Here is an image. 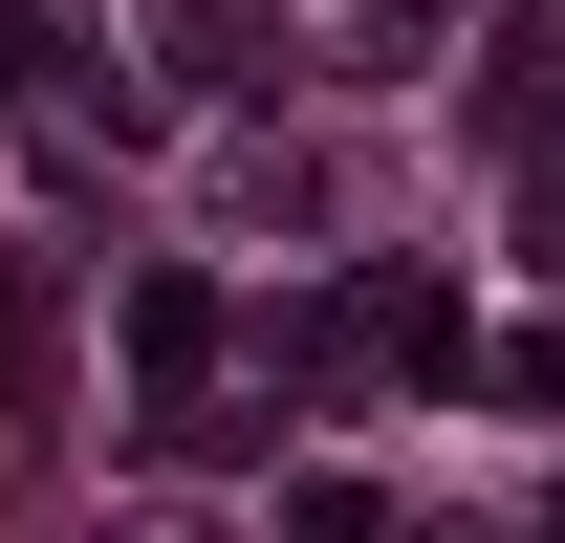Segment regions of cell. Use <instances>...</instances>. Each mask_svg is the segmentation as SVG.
I'll use <instances>...</instances> for the list:
<instances>
[{
    "mask_svg": "<svg viewBox=\"0 0 565 543\" xmlns=\"http://www.w3.org/2000/svg\"><path fill=\"white\" fill-rule=\"evenodd\" d=\"M131 370H152V392H196V370H217V305H196V283H131Z\"/></svg>",
    "mask_w": 565,
    "mask_h": 543,
    "instance_id": "1",
    "label": "cell"
},
{
    "mask_svg": "<svg viewBox=\"0 0 565 543\" xmlns=\"http://www.w3.org/2000/svg\"><path fill=\"white\" fill-rule=\"evenodd\" d=\"M282 543H392V500L370 478H282Z\"/></svg>",
    "mask_w": 565,
    "mask_h": 543,
    "instance_id": "2",
    "label": "cell"
},
{
    "mask_svg": "<svg viewBox=\"0 0 565 543\" xmlns=\"http://www.w3.org/2000/svg\"><path fill=\"white\" fill-rule=\"evenodd\" d=\"M544 543H565V500H544Z\"/></svg>",
    "mask_w": 565,
    "mask_h": 543,
    "instance_id": "3",
    "label": "cell"
}]
</instances>
